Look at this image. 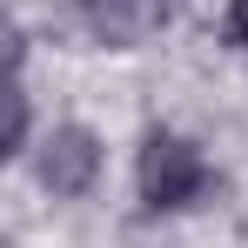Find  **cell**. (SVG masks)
Listing matches in <instances>:
<instances>
[{"label":"cell","instance_id":"1","mask_svg":"<svg viewBox=\"0 0 248 248\" xmlns=\"http://www.w3.org/2000/svg\"><path fill=\"white\" fill-rule=\"evenodd\" d=\"M134 174H141V202H148V208H188V202L208 188L202 148H195L188 134H168V127H155V134L141 141Z\"/></svg>","mask_w":248,"mask_h":248},{"label":"cell","instance_id":"2","mask_svg":"<svg viewBox=\"0 0 248 248\" xmlns=\"http://www.w3.org/2000/svg\"><path fill=\"white\" fill-rule=\"evenodd\" d=\"M94 174H101V141H94L87 127L67 121V127H54L41 141V188L47 195H67V202H74V195L94 188Z\"/></svg>","mask_w":248,"mask_h":248},{"label":"cell","instance_id":"3","mask_svg":"<svg viewBox=\"0 0 248 248\" xmlns=\"http://www.w3.org/2000/svg\"><path fill=\"white\" fill-rule=\"evenodd\" d=\"M94 41L108 47H141L155 27H161V0H81Z\"/></svg>","mask_w":248,"mask_h":248},{"label":"cell","instance_id":"4","mask_svg":"<svg viewBox=\"0 0 248 248\" xmlns=\"http://www.w3.org/2000/svg\"><path fill=\"white\" fill-rule=\"evenodd\" d=\"M228 34L248 47V0H228Z\"/></svg>","mask_w":248,"mask_h":248}]
</instances>
